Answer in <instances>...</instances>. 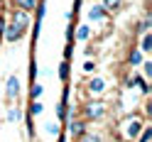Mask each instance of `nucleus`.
<instances>
[{
  "mask_svg": "<svg viewBox=\"0 0 152 142\" xmlns=\"http://www.w3.org/2000/svg\"><path fill=\"white\" fill-rule=\"evenodd\" d=\"M25 32H27V27L17 25V22L12 20L10 25H5V30H3V39H5V42H10V44H15V42H20L22 37H25Z\"/></svg>",
  "mask_w": 152,
  "mask_h": 142,
  "instance_id": "1",
  "label": "nucleus"
},
{
  "mask_svg": "<svg viewBox=\"0 0 152 142\" xmlns=\"http://www.w3.org/2000/svg\"><path fill=\"white\" fill-rule=\"evenodd\" d=\"M69 135L74 137V140H79L83 132H86V120H69Z\"/></svg>",
  "mask_w": 152,
  "mask_h": 142,
  "instance_id": "2",
  "label": "nucleus"
},
{
  "mask_svg": "<svg viewBox=\"0 0 152 142\" xmlns=\"http://www.w3.org/2000/svg\"><path fill=\"white\" fill-rule=\"evenodd\" d=\"M103 115H106V108H103L101 103H88V106H86V118L88 120H98Z\"/></svg>",
  "mask_w": 152,
  "mask_h": 142,
  "instance_id": "3",
  "label": "nucleus"
},
{
  "mask_svg": "<svg viewBox=\"0 0 152 142\" xmlns=\"http://www.w3.org/2000/svg\"><path fill=\"white\" fill-rule=\"evenodd\" d=\"M88 93H93V96H98V93H103L106 91V79H101V76H93L91 81H88Z\"/></svg>",
  "mask_w": 152,
  "mask_h": 142,
  "instance_id": "4",
  "label": "nucleus"
},
{
  "mask_svg": "<svg viewBox=\"0 0 152 142\" xmlns=\"http://www.w3.org/2000/svg\"><path fill=\"white\" fill-rule=\"evenodd\" d=\"M106 7H103V5H93V10H88V20L91 22H103V20H106Z\"/></svg>",
  "mask_w": 152,
  "mask_h": 142,
  "instance_id": "5",
  "label": "nucleus"
},
{
  "mask_svg": "<svg viewBox=\"0 0 152 142\" xmlns=\"http://www.w3.org/2000/svg\"><path fill=\"white\" fill-rule=\"evenodd\" d=\"M7 98H17V96H20V81H17L15 76H10V79H7Z\"/></svg>",
  "mask_w": 152,
  "mask_h": 142,
  "instance_id": "6",
  "label": "nucleus"
},
{
  "mask_svg": "<svg viewBox=\"0 0 152 142\" xmlns=\"http://www.w3.org/2000/svg\"><path fill=\"white\" fill-rule=\"evenodd\" d=\"M140 130H142V122H140V120H132V122H128V127H125V135H128V140H135V137L140 135Z\"/></svg>",
  "mask_w": 152,
  "mask_h": 142,
  "instance_id": "7",
  "label": "nucleus"
},
{
  "mask_svg": "<svg viewBox=\"0 0 152 142\" xmlns=\"http://www.w3.org/2000/svg\"><path fill=\"white\" fill-rule=\"evenodd\" d=\"M74 37H76V39H79V42H86L88 39V37H91V27L88 25H79V27H74Z\"/></svg>",
  "mask_w": 152,
  "mask_h": 142,
  "instance_id": "8",
  "label": "nucleus"
},
{
  "mask_svg": "<svg viewBox=\"0 0 152 142\" xmlns=\"http://www.w3.org/2000/svg\"><path fill=\"white\" fill-rule=\"evenodd\" d=\"M12 20L17 25H22V27H30V12H25V10H15L12 12Z\"/></svg>",
  "mask_w": 152,
  "mask_h": 142,
  "instance_id": "9",
  "label": "nucleus"
},
{
  "mask_svg": "<svg viewBox=\"0 0 152 142\" xmlns=\"http://www.w3.org/2000/svg\"><path fill=\"white\" fill-rule=\"evenodd\" d=\"M69 76H71V64H69V59H64V61L59 64V79L66 83V81H69Z\"/></svg>",
  "mask_w": 152,
  "mask_h": 142,
  "instance_id": "10",
  "label": "nucleus"
},
{
  "mask_svg": "<svg viewBox=\"0 0 152 142\" xmlns=\"http://www.w3.org/2000/svg\"><path fill=\"white\" fill-rule=\"evenodd\" d=\"M140 52H142V54L152 52V34H150V32H142V39H140Z\"/></svg>",
  "mask_w": 152,
  "mask_h": 142,
  "instance_id": "11",
  "label": "nucleus"
},
{
  "mask_svg": "<svg viewBox=\"0 0 152 142\" xmlns=\"http://www.w3.org/2000/svg\"><path fill=\"white\" fill-rule=\"evenodd\" d=\"M12 5L20 7V10H25V12H32L34 5H37V0H12Z\"/></svg>",
  "mask_w": 152,
  "mask_h": 142,
  "instance_id": "12",
  "label": "nucleus"
},
{
  "mask_svg": "<svg viewBox=\"0 0 152 142\" xmlns=\"http://www.w3.org/2000/svg\"><path fill=\"white\" fill-rule=\"evenodd\" d=\"M120 5H123V0H103L106 12H115V10H120Z\"/></svg>",
  "mask_w": 152,
  "mask_h": 142,
  "instance_id": "13",
  "label": "nucleus"
},
{
  "mask_svg": "<svg viewBox=\"0 0 152 142\" xmlns=\"http://www.w3.org/2000/svg\"><path fill=\"white\" fill-rule=\"evenodd\" d=\"M22 120V110L20 108H10L7 110V122H20Z\"/></svg>",
  "mask_w": 152,
  "mask_h": 142,
  "instance_id": "14",
  "label": "nucleus"
},
{
  "mask_svg": "<svg viewBox=\"0 0 152 142\" xmlns=\"http://www.w3.org/2000/svg\"><path fill=\"white\" fill-rule=\"evenodd\" d=\"M135 140H137V142H150V140H152V127H145V125H142L140 135H137Z\"/></svg>",
  "mask_w": 152,
  "mask_h": 142,
  "instance_id": "15",
  "label": "nucleus"
},
{
  "mask_svg": "<svg viewBox=\"0 0 152 142\" xmlns=\"http://www.w3.org/2000/svg\"><path fill=\"white\" fill-rule=\"evenodd\" d=\"M128 61H130L132 66H140V64H142V52H140V49H135V52H130V56H128Z\"/></svg>",
  "mask_w": 152,
  "mask_h": 142,
  "instance_id": "16",
  "label": "nucleus"
},
{
  "mask_svg": "<svg viewBox=\"0 0 152 142\" xmlns=\"http://www.w3.org/2000/svg\"><path fill=\"white\" fill-rule=\"evenodd\" d=\"M42 110H44V106L39 103V98H34V100L30 103V115H39Z\"/></svg>",
  "mask_w": 152,
  "mask_h": 142,
  "instance_id": "17",
  "label": "nucleus"
},
{
  "mask_svg": "<svg viewBox=\"0 0 152 142\" xmlns=\"http://www.w3.org/2000/svg\"><path fill=\"white\" fill-rule=\"evenodd\" d=\"M42 91H44V88L39 86V83H34V81H32V88H30V98H32V100H34V98H39V96H42Z\"/></svg>",
  "mask_w": 152,
  "mask_h": 142,
  "instance_id": "18",
  "label": "nucleus"
},
{
  "mask_svg": "<svg viewBox=\"0 0 152 142\" xmlns=\"http://www.w3.org/2000/svg\"><path fill=\"white\" fill-rule=\"evenodd\" d=\"M150 27H152V20H150V17H145V20L140 22V27H137V32H140V34H142V32H150Z\"/></svg>",
  "mask_w": 152,
  "mask_h": 142,
  "instance_id": "19",
  "label": "nucleus"
},
{
  "mask_svg": "<svg viewBox=\"0 0 152 142\" xmlns=\"http://www.w3.org/2000/svg\"><path fill=\"white\" fill-rule=\"evenodd\" d=\"M79 140H81V142H101V137H98V135H88V132H83Z\"/></svg>",
  "mask_w": 152,
  "mask_h": 142,
  "instance_id": "20",
  "label": "nucleus"
},
{
  "mask_svg": "<svg viewBox=\"0 0 152 142\" xmlns=\"http://www.w3.org/2000/svg\"><path fill=\"white\" fill-rule=\"evenodd\" d=\"M47 132H49V135H54V137H56V135H59L61 130H59V125H56V122H49V125H47Z\"/></svg>",
  "mask_w": 152,
  "mask_h": 142,
  "instance_id": "21",
  "label": "nucleus"
},
{
  "mask_svg": "<svg viewBox=\"0 0 152 142\" xmlns=\"http://www.w3.org/2000/svg\"><path fill=\"white\" fill-rule=\"evenodd\" d=\"M71 54H74V47H71V42H66V47H64V59L71 61Z\"/></svg>",
  "mask_w": 152,
  "mask_h": 142,
  "instance_id": "22",
  "label": "nucleus"
},
{
  "mask_svg": "<svg viewBox=\"0 0 152 142\" xmlns=\"http://www.w3.org/2000/svg\"><path fill=\"white\" fill-rule=\"evenodd\" d=\"M142 71H145V76L150 79L152 76V61H142Z\"/></svg>",
  "mask_w": 152,
  "mask_h": 142,
  "instance_id": "23",
  "label": "nucleus"
},
{
  "mask_svg": "<svg viewBox=\"0 0 152 142\" xmlns=\"http://www.w3.org/2000/svg\"><path fill=\"white\" fill-rule=\"evenodd\" d=\"M34 76H37V61L32 59L30 61V81H34Z\"/></svg>",
  "mask_w": 152,
  "mask_h": 142,
  "instance_id": "24",
  "label": "nucleus"
},
{
  "mask_svg": "<svg viewBox=\"0 0 152 142\" xmlns=\"http://www.w3.org/2000/svg\"><path fill=\"white\" fill-rule=\"evenodd\" d=\"M69 98H71V88H69V86H64V91H61V100H64V103H69Z\"/></svg>",
  "mask_w": 152,
  "mask_h": 142,
  "instance_id": "25",
  "label": "nucleus"
},
{
  "mask_svg": "<svg viewBox=\"0 0 152 142\" xmlns=\"http://www.w3.org/2000/svg\"><path fill=\"white\" fill-rule=\"evenodd\" d=\"M83 71H86V74H93V71H96V64H93V61H86V64H83Z\"/></svg>",
  "mask_w": 152,
  "mask_h": 142,
  "instance_id": "26",
  "label": "nucleus"
},
{
  "mask_svg": "<svg viewBox=\"0 0 152 142\" xmlns=\"http://www.w3.org/2000/svg\"><path fill=\"white\" fill-rule=\"evenodd\" d=\"M66 42H74V25L66 27Z\"/></svg>",
  "mask_w": 152,
  "mask_h": 142,
  "instance_id": "27",
  "label": "nucleus"
},
{
  "mask_svg": "<svg viewBox=\"0 0 152 142\" xmlns=\"http://www.w3.org/2000/svg\"><path fill=\"white\" fill-rule=\"evenodd\" d=\"M5 25H7V22H5V15H0V39H3V30H5Z\"/></svg>",
  "mask_w": 152,
  "mask_h": 142,
  "instance_id": "28",
  "label": "nucleus"
},
{
  "mask_svg": "<svg viewBox=\"0 0 152 142\" xmlns=\"http://www.w3.org/2000/svg\"><path fill=\"white\" fill-rule=\"evenodd\" d=\"M56 137H59V142H66V135H61V132H59Z\"/></svg>",
  "mask_w": 152,
  "mask_h": 142,
  "instance_id": "29",
  "label": "nucleus"
}]
</instances>
